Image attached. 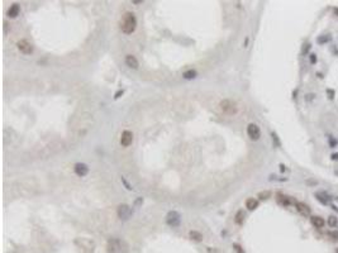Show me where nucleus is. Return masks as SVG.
<instances>
[{
    "label": "nucleus",
    "instance_id": "13",
    "mask_svg": "<svg viewBox=\"0 0 338 253\" xmlns=\"http://www.w3.org/2000/svg\"><path fill=\"white\" fill-rule=\"evenodd\" d=\"M315 197L318 199V200L322 203V204H324V205H327V204H329V201H331V199H329V196L326 194V192H323V191H320V192H317L315 194Z\"/></svg>",
    "mask_w": 338,
    "mask_h": 253
},
{
    "label": "nucleus",
    "instance_id": "18",
    "mask_svg": "<svg viewBox=\"0 0 338 253\" xmlns=\"http://www.w3.org/2000/svg\"><path fill=\"white\" fill-rule=\"evenodd\" d=\"M189 234H190V237H191V239H194V241H198V242H199V241H201V239H203V235H201V234H200L199 232H195V230H191V232H190V233H189Z\"/></svg>",
    "mask_w": 338,
    "mask_h": 253
},
{
    "label": "nucleus",
    "instance_id": "24",
    "mask_svg": "<svg viewBox=\"0 0 338 253\" xmlns=\"http://www.w3.org/2000/svg\"><path fill=\"white\" fill-rule=\"evenodd\" d=\"M331 237L334 238V239H338V232L334 230V232H331Z\"/></svg>",
    "mask_w": 338,
    "mask_h": 253
},
{
    "label": "nucleus",
    "instance_id": "5",
    "mask_svg": "<svg viewBox=\"0 0 338 253\" xmlns=\"http://www.w3.org/2000/svg\"><path fill=\"white\" fill-rule=\"evenodd\" d=\"M18 49L24 53V55H31V53L33 52V46L28 42V41H25V39H22V41L18 42Z\"/></svg>",
    "mask_w": 338,
    "mask_h": 253
},
{
    "label": "nucleus",
    "instance_id": "16",
    "mask_svg": "<svg viewBox=\"0 0 338 253\" xmlns=\"http://www.w3.org/2000/svg\"><path fill=\"white\" fill-rule=\"evenodd\" d=\"M277 201L281 204V205H289L290 204V200H289V197L285 196V195H281V194H277Z\"/></svg>",
    "mask_w": 338,
    "mask_h": 253
},
{
    "label": "nucleus",
    "instance_id": "3",
    "mask_svg": "<svg viewBox=\"0 0 338 253\" xmlns=\"http://www.w3.org/2000/svg\"><path fill=\"white\" fill-rule=\"evenodd\" d=\"M247 134H248V137H250L251 139L257 141V139L261 137V130H260L259 125H256V124H253V123L248 124V127H247Z\"/></svg>",
    "mask_w": 338,
    "mask_h": 253
},
{
    "label": "nucleus",
    "instance_id": "25",
    "mask_svg": "<svg viewBox=\"0 0 338 253\" xmlns=\"http://www.w3.org/2000/svg\"><path fill=\"white\" fill-rule=\"evenodd\" d=\"M310 62H312V63L317 62V56L315 55H310Z\"/></svg>",
    "mask_w": 338,
    "mask_h": 253
},
{
    "label": "nucleus",
    "instance_id": "27",
    "mask_svg": "<svg viewBox=\"0 0 338 253\" xmlns=\"http://www.w3.org/2000/svg\"><path fill=\"white\" fill-rule=\"evenodd\" d=\"M334 11H336V14H337V15H338V9H336V10H334Z\"/></svg>",
    "mask_w": 338,
    "mask_h": 253
},
{
    "label": "nucleus",
    "instance_id": "12",
    "mask_svg": "<svg viewBox=\"0 0 338 253\" xmlns=\"http://www.w3.org/2000/svg\"><path fill=\"white\" fill-rule=\"evenodd\" d=\"M120 248V242L117 241V239H112V241H109V243H108V251H109V253H117V251Z\"/></svg>",
    "mask_w": 338,
    "mask_h": 253
},
{
    "label": "nucleus",
    "instance_id": "9",
    "mask_svg": "<svg viewBox=\"0 0 338 253\" xmlns=\"http://www.w3.org/2000/svg\"><path fill=\"white\" fill-rule=\"evenodd\" d=\"M75 172H76V175L79 176H85L88 175V172H89V167L85 165V163H76L75 165Z\"/></svg>",
    "mask_w": 338,
    "mask_h": 253
},
{
    "label": "nucleus",
    "instance_id": "4",
    "mask_svg": "<svg viewBox=\"0 0 338 253\" xmlns=\"http://www.w3.org/2000/svg\"><path fill=\"white\" fill-rule=\"evenodd\" d=\"M166 221L170 227H178L180 224V214L178 211H170L167 214V218H166Z\"/></svg>",
    "mask_w": 338,
    "mask_h": 253
},
{
    "label": "nucleus",
    "instance_id": "10",
    "mask_svg": "<svg viewBox=\"0 0 338 253\" xmlns=\"http://www.w3.org/2000/svg\"><path fill=\"white\" fill-rule=\"evenodd\" d=\"M310 223H312L315 228H323L326 221L322 217H318V215H314V217H310Z\"/></svg>",
    "mask_w": 338,
    "mask_h": 253
},
{
    "label": "nucleus",
    "instance_id": "2",
    "mask_svg": "<svg viewBox=\"0 0 338 253\" xmlns=\"http://www.w3.org/2000/svg\"><path fill=\"white\" fill-rule=\"evenodd\" d=\"M220 109L225 113V114H229V115H232V114H236L237 113V110H238V108H237V104L234 103V101H232V100H228V99H225V100H223V101H220Z\"/></svg>",
    "mask_w": 338,
    "mask_h": 253
},
{
    "label": "nucleus",
    "instance_id": "17",
    "mask_svg": "<svg viewBox=\"0 0 338 253\" xmlns=\"http://www.w3.org/2000/svg\"><path fill=\"white\" fill-rule=\"evenodd\" d=\"M243 219H245V213H243V210H238L237 214H236V223L237 224H242Z\"/></svg>",
    "mask_w": 338,
    "mask_h": 253
},
{
    "label": "nucleus",
    "instance_id": "8",
    "mask_svg": "<svg viewBox=\"0 0 338 253\" xmlns=\"http://www.w3.org/2000/svg\"><path fill=\"white\" fill-rule=\"evenodd\" d=\"M295 208H296V210H298L300 214L303 215V217H309L310 215V208L306 205V204H304V203H295Z\"/></svg>",
    "mask_w": 338,
    "mask_h": 253
},
{
    "label": "nucleus",
    "instance_id": "28",
    "mask_svg": "<svg viewBox=\"0 0 338 253\" xmlns=\"http://www.w3.org/2000/svg\"><path fill=\"white\" fill-rule=\"evenodd\" d=\"M336 201H338V196H337V197H336Z\"/></svg>",
    "mask_w": 338,
    "mask_h": 253
},
{
    "label": "nucleus",
    "instance_id": "26",
    "mask_svg": "<svg viewBox=\"0 0 338 253\" xmlns=\"http://www.w3.org/2000/svg\"><path fill=\"white\" fill-rule=\"evenodd\" d=\"M332 159H334V161H336V159H338V153H333L332 154Z\"/></svg>",
    "mask_w": 338,
    "mask_h": 253
},
{
    "label": "nucleus",
    "instance_id": "15",
    "mask_svg": "<svg viewBox=\"0 0 338 253\" xmlns=\"http://www.w3.org/2000/svg\"><path fill=\"white\" fill-rule=\"evenodd\" d=\"M257 205H259V201L256 200V199H253V197L247 199V201H246V208H247L248 210H255L256 208H257Z\"/></svg>",
    "mask_w": 338,
    "mask_h": 253
},
{
    "label": "nucleus",
    "instance_id": "14",
    "mask_svg": "<svg viewBox=\"0 0 338 253\" xmlns=\"http://www.w3.org/2000/svg\"><path fill=\"white\" fill-rule=\"evenodd\" d=\"M19 11H20L19 5H18V4H13V5L10 6L9 11H8V15H9L10 18H15V17L19 14Z\"/></svg>",
    "mask_w": 338,
    "mask_h": 253
},
{
    "label": "nucleus",
    "instance_id": "20",
    "mask_svg": "<svg viewBox=\"0 0 338 253\" xmlns=\"http://www.w3.org/2000/svg\"><path fill=\"white\" fill-rule=\"evenodd\" d=\"M271 196V192H270L268 190H266V191H261L260 194H259V197L261 199V200H267V199Z\"/></svg>",
    "mask_w": 338,
    "mask_h": 253
},
{
    "label": "nucleus",
    "instance_id": "11",
    "mask_svg": "<svg viewBox=\"0 0 338 253\" xmlns=\"http://www.w3.org/2000/svg\"><path fill=\"white\" fill-rule=\"evenodd\" d=\"M126 63H127L128 67H130V69H134V70L138 69V61H137L136 57L132 56V55H128L126 57Z\"/></svg>",
    "mask_w": 338,
    "mask_h": 253
},
{
    "label": "nucleus",
    "instance_id": "21",
    "mask_svg": "<svg viewBox=\"0 0 338 253\" xmlns=\"http://www.w3.org/2000/svg\"><path fill=\"white\" fill-rule=\"evenodd\" d=\"M337 224H338V220H337L336 217H329L328 218V225H329V227L334 228V227H337Z\"/></svg>",
    "mask_w": 338,
    "mask_h": 253
},
{
    "label": "nucleus",
    "instance_id": "23",
    "mask_svg": "<svg viewBox=\"0 0 338 253\" xmlns=\"http://www.w3.org/2000/svg\"><path fill=\"white\" fill-rule=\"evenodd\" d=\"M233 248H234V251H236L237 253H245L243 248H242L239 244H237V243H234V244H233Z\"/></svg>",
    "mask_w": 338,
    "mask_h": 253
},
{
    "label": "nucleus",
    "instance_id": "29",
    "mask_svg": "<svg viewBox=\"0 0 338 253\" xmlns=\"http://www.w3.org/2000/svg\"><path fill=\"white\" fill-rule=\"evenodd\" d=\"M337 253H338V249H337Z\"/></svg>",
    "mask_w": 338,
    "mask_h": 253
},
{
    "label": "nucleus",
    "instance_id": "7",
    "mask_svg": "<svg viewBox=\"0 0 338 253\" xmlns=\"http://www.w3.org/2000/svg\"><path fill=\"white\" fill-rule=\"evenodd\" d=\"M130 214H132V210H130V208L128 205H126V204L119 205V208H118V217L120 219H128L130 217Z\"/></svg>",
    "mask_w": 338,
    "mask_h": 253
},
{
    "label": "nucleus",
    "instance_id": "19",
    "mask_svg": "<svg viewBox=\"0 0 338 253\" xmlns=\"http://www.w3.org/2000/svg\"><path fill=\"white\" fill-rule=\"evenodd\" d=\"M329 39H331V37H328V36H320V37L317 38V42L319 44H324V43L329 42Z\"/></svg>",
    "mask_w": 338,
    "mask_h": 253
},
{
    "label": "nucleus",
    "instance_id": "6",
    "mask_svg": "<svg viewBox=\"0 0 338 253\" xmlns=\"http://www.w3.org/2000/svg\"><path fill=\"white\" fill-rule=\"evenodd\" d=\"M132 142H133V133L129 130H124L120 137V144L123 145V147H128Z\"/></svg>",
    "mask_w": 338,
    "mask_h": 253
},
{
    "label": "nucleus",
    "instance_id": "1",
    "mask_svg": "<svg viewBox=\"0 0 338 253\" xmlns=\"http://www.w3.org/2000/svg\"><path fill=\"white\" fill-rule=\"evenodd\" d=\"M136 25H137V19H136V17H134V14L130 11H127L123 15V18H122V20H120L122 32L126 33V34H130V33L134 32V29H136Z\"/></svg>",
    "mask_w": 338,
    "mask_h": 253
},
{
    "label": "nucleus",
    "instance_id": "22",
    "mask_svg": "<svg viewBox=\"0 0 338 253\" xmlns=\"http://www.w3.org/2000/svg\"><path fill=\"white\" fill-rule=\"evenodd\" d=\"M196 76V72L194 71V70H189V71H186L185 74H184V77L185 78H194Z\"/></svg>",
    "mask_w": 338,
    "mask_h": 253
}]
</instances>
